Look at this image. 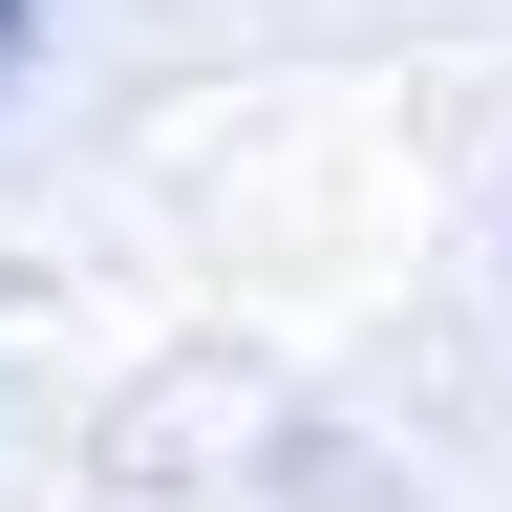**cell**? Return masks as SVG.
Here are the masks:
<instances>
[{"label": "cell", "mask_w": 512, "mask_h": 512, "mask_svg": "<svg viewBox=\"0 0 512 512\" xmlns=\"http://www.w3.org/2000/svg\"><path fill=\"white\" fill-rule=\"evenodd\" d=\"M22 22H43V0H0V64H22Z\"/></svg>", "instance_id": "6da1fadb"}]
</instances>
